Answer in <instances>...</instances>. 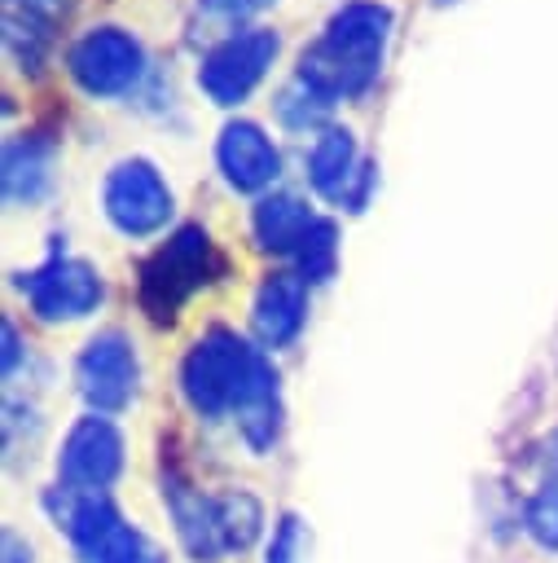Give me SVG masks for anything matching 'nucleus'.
I'll return each instance as SVG.
<instances>
[{"label": "nucleus", "mask_w": 558, "mask_h": 563, "mask_svg": "<svg viewBox=\"0 0 558 563\" xmlns=\"http://www.w3.org/2000/svg\"><path fill=\"white\" fill-rule=\"evenodd\" d=\"M264 352L250 347L237 330L228 325H211L193 339V347L180 361V391L189 400V409L198 418H224L237 413V405L246 400L250 383L264 369Z\"/></svg>", "instance_id": "nucleus-3"}, {"label": "nucleus", "mask_w": 558, "mask_h": 563, "mask_svg": "<svg viewBox=\"0 0 558 563\" xmlns=\"http://www.w3.org/2000/svg\"><path fill=\"white\" fill-rule=\"evenodd\" d=\"M308 554V528L294 510H286L272 528V541H268V559L264 563H303Z\"/></svg>", "instance_id": "nucleus-24"}, {"label": "nucleus", "mask_w": 558, "mask_h": 563, "mask_svg": "<svg viewBox=\"0 0 558 563\" xmlns=\"http://www.w3.org/2000/svg\"><path fill=\"white\" fill-rule=\"evenodd\" d=\"M334 268H338V229H334V220L316 216V220L308 224L303 242L294 246V273H299L308 286H316V282H330Z\"/></svg>", "instance_id": "nucleus-20"}, {"label": "nucleus", "mask_w": 558, "mask_h": 563, "mask_svg": "<svg viewBox=\"0 0 558 563\" xmlns=\"http://www.w3.org/2000/svg\"><path fill=\"white\" fill-rule=\"evenodd\" d=\"M303 167H308V185H312L316 198H325L334 207H347V198H351V189H356V180L365 172L351 128H338V123L321 128L312 136V145H308Z\"/></svg>", "instance_id": "nucleus-13"}, {"label": "nucleus", "mask_w": 558, "mask_h": 563, "mask_svg": "<svg viewBox=\"0 0 558 563\" xmlns=\"http://www.w3.org/2000/svg\"><path fill=\"white\" fill-rule=\"evenodd\" d=\"M224 273H228V260L211 242V233L202 224H180L154 255H145L141 277H136V299L149 321L171 325L180 308L189 303V295L220 282Z\"/></svg>", "instance_id": "nucleus-2"}, {"label": "nucleus", "mask_w": 558, "mask_h": 563, "mask_svg": "<svg viewBox=\"0 0 558 563\" xmlns=\"http://www.w3.org/2000/svg\"><path fill=\"white\" fill-rule=\"evenodd\" d=\"M268 4H272V0H198V9H202V13L224 18V22H246V18L264 13Z\"/></svg>", "instance_id": "nucleus-25"}, {"label": "nucleus", "mask_w": 558, "mask_h": 563, "mask_svg": "<svg viewBox=\"0 0 558 563\" xmlns=\"http://www.w3.org/2000/svg\"><path fill=\"white\" fill-rule=\"evenodd\" d=\"M163 501H167V510H171V523H176L180 545H185L198 563H215V559L224 554L220 532H215V497L198 493V488L185 484L180 475H167V479H163Z\"/></svg>", "instance_id": "nucleus-16"}, {"label": "nucleus", "mask_w": 558, "mask_h": 563, "mask_svg": "<svg viewBox=\"0 0 558 563\" xmlns=\"http://www.w3.org/2000/svg\"><path fill=\"white\" fill-rule=\"evenodd\" d=\"M523 532L558 554V475H545V484L523 501Z\"/></svg>", "instance_id": "nucleus-22"}, {"label": "nucleus", "mask_w": 558, "mask_h": 563, "mask_svg": "<svg viewBox=\"0 0 558 563\" xmlns=\"http://www.w3.org/2000/svg\"><path fill=\"white\" fill-rule=\"evenodd\" d=\"M18 356H22V339H18L13 321H4V374L18 369Z\"/></svg>", "instance_id": "nucleus-26"}, {"label": "nucleus", "mask_w": 558, "mask_h": 563, "mask_svg": "<svg viewBox=\"0 0 558 563\" xmlns=\"http://www.w3.org/2000/svg\"><path fill=\"white\" fill-rule=\"evenodd\" d=\"M18 290L26 295L40 321H75V317H88L105 299L101 273L88 260L66 255L57 246L48 251L44 264H35L31 273H18Z\"/></svg>", "instance_id": "nucleus-7"}, {"label": "nucleus", "mask_w": 558, "mask_h": 563, "mask_svg": "<svg viewBox=\"0 0 558 563\" xmlns=\"http://www.w3.org/2000/svg\"><path fill=\"white\" fill-rule=\"evenodd\" d=\"M215 167L228 180V189H237V194H268V185L281 176V154H277L272 136L259 123L233 119V123L220 128Z\"/></svg>", "instance_id": "nucleus-10"}, {"label": "nucleus", "mask_w": 558, "mask_h": 563, "mask_svg": "<svg viewBox=\"0 0 558 563\" xmlns=\"http://www.w3.org/2000/svg\"><path fill=\"white\" fill-rule=\"evenodd\" d=\"M75 383L79 396L92 413H119L132 405L136 383H141V365H136V347L123 330H101L83 343L79 361H75Z\"/></svg>", "instance_id": "nucleus-8"}, {"label": "nucleus", "mask_w": 558, "mask_h": 563, "mask_svg": "<svg viewBox=\"0 0 558 563\" xmlns=\"http://www.w3.org/2000/svg\"><path fill=\"white\" fill-rule=\"evenodd\" d=\"M101 207H105V220L123 238H149V233L167 229V220L176 211V198H171V185L163 180V172L149 158H119L105 172Z\"/></svg>", "instance_id": "nucleus-6"}, {"label": "nucleus", "mask_w": 558, "mask_h": 563, "mask_svg": "<svg viewBox=\"0 0 558 563\" xmlns=\"http://www.w3.org/2000/svg\"><path fill=\"white\" fill-rule=\"evenodd\" d=\"M66 70H70L75 88L97 97V101L127 97L145 79V44L127 26H110V22L105 26H88L70 44Z\"/></svg>", "instance_id": "nucleus-4"}, {"label": "nucleus", "mask_w": 558, "mask_h": 563, "mask_svg": "<svg viewBox=\"0 0 558 563\" xmlns=\"http://www.w3.org/2000/svg\"><path fill=\"white\" fill-rule=\"evenodd\" d=\"M308 321V282L299 273H268L250 299V330L264 347H290Z\"/></svg>", "instance_id": "nucleus-12"}, {"label": "nucleus", "mask_w": 558, "mask_h": 563, "mask_svg": "<svg viewBox=\"0 0 558 563\" xmlns=\"http://www.w3.org/2000/svg\"><path fill=\"white\" fill-rule=\"evenodd\" d=\"M395 13L382 0H347L334 9L325 31L299 53V79L312 84L330 101L365 97L387 62Z\"/></svg>", "instance_id": "nucleus-1"}, {"label": "nucleus", "mask_w": 558, "mask_h": 563, "mask_svg": "<svg viewBox=\"0 0 558 563\" xmlns=\"http://www.w3.org/2000/svg\"><path fill=\"white\" fill-rule=\"evenodd\" d=\"M92 563H167V554H163V545L158 541H149L141 528H132V523H123L101 550H97V559Z\"/></svg>", "instance_id": "nucleus-23"}, {"label": "nucleus", "mask_w": 558, "mask_h": 563, "mask_svg": "<svg viewBox=\"0 0 558 563\" xmlns=\"http://www.w3.org/2000/svg\"><path fill=\"white\" fill-rule=\"evenodd\" d=\"M53 172H57V141L48 132H22L4 141L0 185L9 207H35L53 189Z\"/></svg>", "instance_id": "nucleus-14"}, {"label": "nucleus", "mask_w": 558, "mask_h": 563, "mask_svg": "<svg viewBox=\"0 0 558 563\" xmlns=\"http://www.w3.org/2000/svg\"><path fill=\"white\" fill-rule=\"evenodd\" d=\"M4 554H9V563H31V545L22 550V541L13 532H4Z\"/></svg>", "instance_id": "nucleus-27"}, {"label": "nucleus", "mask_w": 558, "mask_h": 563, "mask_svg": "<svg viewBox=\"0 0 558 563\" xmlns=\"http://www.w3.org/2000/svg\"><path fill=\"white\" fill-rule=\"evenodd\" d=\"M123 471V435L105 413H83L57 453V475L70 488H110Z\"/></svg>", "instance_id": "nucleus-9"}, {"label": "nucleus", "mask_w": 558, "mask_h": 563, "mask_svg": "<svg viewBox=\"0 0 558 563\" xmlns=\"http://www.w3.org/2000/svg\"><path fill=\"white\" fill-rule=\"evenodd\" d=\"M277 53H281V35L277 31H268V26H242V31L224 35L215 48L202 53V62H198V88L215 106H242L259 88V79L277 62Z\"/></svg>", "instance_id": "nucleus-5"}, {"label": "nucleus", "mask_w": 558, "mask_h": 563, "mask_svg": "<svg viewBox=\"0 0 558 563\" xmlns=\"http://www.w3.org/2000/svg\"><path fill=\"white\" fill-rule=\"evenodd\" d=\"M233 418H237L242 440H246L255 453H268V449L277 444V435H281V383H277L272 361H264L259 378L250 383V391H246V400L237 405Z\"/></svg>", "instance_id": "nucleus-18"}, {"label": "nucleus", "mask_w": 558, "mask_h": 563, "mask_svg": "<svg viewBox=\"0 0 558 563\" xmlns=\"http://www.w3.org/2000/svg\"><path fill=\"white\" fill-rule=\"evenodd\" d=\"M215 532H220L224 554L250 550L259 541V532H264V506L242 488L215 493Z\"/></svg>", "instance_id": "nucleus-19"}, {"label": "nucleus", "mask_w": 558, "mask_h": 563, "mask_svg": "<svg viewBox=\"0 0 558 563\" xmlns=\"http://www.w3.org/2000/svg\"><path fill=\"white\" fill-rule=\"evenodd\" d=\"M330 97H321L312 84H303L299 75L277 92V101H272V110H277V119L290 128V132H308V128H330L325 123V114H330Z\"/></svg>", "instance_id": "nucleus-21"}, {"label": "nucleus", "mask_w": 558, "mask_h": 563, "mask_svg": "<svg viewBox=\"0 0 558 563\" xmlns=\"http://www.w3.org/2000/svg\"><path fill=\"white\" fill-rule=\"evenodd\" d=\"M70 0H4V48L18 70L40 75Z\"/></svg>", "instance_id": "nucleus-15"}, {"label": "nucleus", "mask_w": 558, "mask_h": 563, "mask_svg": "<svg viewBox=\"0 0 558 563\" xmlns=\"http://www.w3.org/2000/svg\"><path fill=\"white\" fill-rule=\"evenodd\" d=\"M312 220L316 216L308 211V202L299 194H286V189L259 194V202L250 207V233H255V246L259 251L294 255V246L303 242V233H308Z\"/></svg>", "instance_id": "nucleus-17"}, {"label": "nucleus", "mask_w": 558, "mask_h": 563, "mask_svg": "<svg viewBox=\"0 0 558 563\" xmlns=\"http://www.w3.org/2000/svg\"><path fill=\"white\" fill-rule=\"evenodd\" d=\"M44 510L70 537V545L79 550L83 563H92L97 550L123 528V515L114 510V501L105 497V488H70V484H57V488L44 493Z\"/></svg>", "instance_id": "nucleus-11"}]
</instances>
